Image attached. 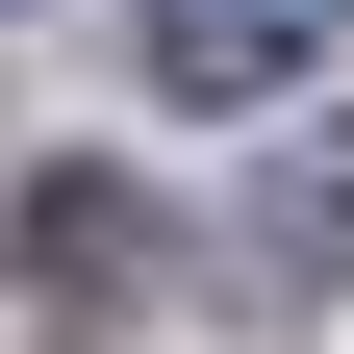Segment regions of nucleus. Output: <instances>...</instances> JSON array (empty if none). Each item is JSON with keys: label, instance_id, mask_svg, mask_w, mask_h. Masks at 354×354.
Returning a JSON list of instances; mask_svg holds the SVG:
<instances>
[{"label": "nucleus", "instance_id": "f257e3e1", "mask_svg": "<svg viewBox=\"0 0 354 354\" xmlns=\"http://www.w3.org/2000/svg\"><path fill=\"white\" fill-rule=\"evenodd\" d=\"M304 51H329V0H152V76L177 102H279Z\"/></svg>", "mask_w": 354, "mask_h": 354}, {"label": "nucleus", "instance_id": "f03ea898", "mask_svg": "<svg viewBox=\"0 0 354 354\" xmlns=\"http://www.w3.org/2000/svg\"><path fill=\"white\" fill-rule=\"evenodd\" d=\"M127 253H152L127 177H51V203H26V279H127Z\"/></svg>", "mask_w": 354, "mask_h": 354}]
</instances>
